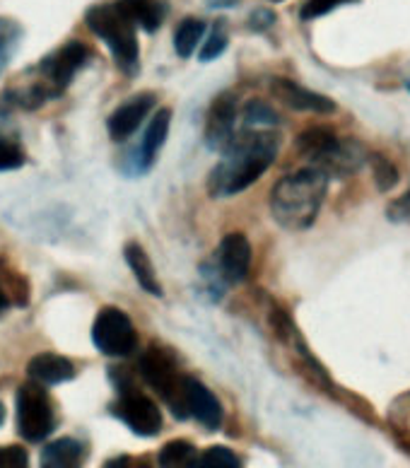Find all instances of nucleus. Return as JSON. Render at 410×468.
I'll return each instance as SVG.
<instances>
[{
    "label": "nucleus",
    "instance_id": "obj_11",
    "mask_svg": "<svg viewBox=\"0 0 410 468\" xmlns=\"http://www.w3.org/2000/svg\"><path fill=\"white\" fill-rule=\"evenodd\" d=\"M270 92H273L276 100L288 104L289 109H297V112H314V114H333L336 112L333 100L319 92H311V90L302 88V85H297L288 78H273L270 80Z\"/></svg>",
    "mask_w": 410,
    "mask_h": 468
},
{
    "label": "nucleus",
    "instance_id": "obj_30",
    "mask_svg": "<svg viewBox=\"0 0 410 468\" xmlns=\"http://www.w3.org/2000/svg\"><path fill=\"white\" fill-rule=\"evenodd\" d=\"M0 468H29L27 452L17 444L0 449Z\"/></svg>",
    "mask_w": 410,
    "mask_h": 468
},
{
    "label": "nucleus",
    "instance_id": "obj_24",
    "mask_svg": "<svg viewBox=\"0 0 410 468\" xmlns=\"http://www.w3.org/2000/svg\"><path fill=\"white\" fill-rule=\"evenodd\" d=\"M278 114L261 100H254L244 109V123L249 128H273L278 126Z\"/></svg>",
    "mask_w": 410,
    "mask_h": 468
},
{
    "label": "nucleus",
    "instance_id": "obj_5",
    "mask_svg": "<svg viewBox=\"0 0 410 468\" xmlns=\"http://www.w3.org/2000/svg\"><path fill=\"white\" fill-rule=\"evenodd\" d=\"M54 406L44 387L37 381L22 384L17 388V432L27 441H41L54 432Z\"/></svg>",
    "mask_w": 410,
    "mask_h": 468
},
{
    "label": "nucleus",
    "instance_id": "obj_14",
    "mask_svg": "<svg viewBox=\"0 0 410 468\" xmlns=\"http://www.w3.org/2000/svg\"><path fill=\"white\" fill-rule=\"evenodd\" d=\"M220 268L229 282H242L251 268V244L242 232L227 234L220 244Z\"/></svg>",
    "mask_w": 410,
    "mask_h": 468
},
{
    "label": "nucleus",
    "instance_id": "obj_28",
    "mask_svg": "<svg viewBox=\"0 0 410 468\" xmlns=\"http://www.w3.org/2000/svg\"><path fill=\"white\" fill-rule=\"evenodd\" d=\"M348 3H357V0H307L302 5V20H316L321 15H329L331 10H336L341 5H348Z\"/></svg>",
    "mask_w": 410,
    "mask_h": 468
},
{
    "label": "nucleus",
    "instance_id": "obj_16",
    "mask_svg": "<svg viewBox=\"0 0 410 468\" xmlns=\"http://www.w3.org/2000/svg\"><path fill=\"white\" fill-rule=\"evenodd\" d=\"M169 123H172V112H169V109H160V112L152 116L148 131L142 135L141 150H138V160H135V169H138V172H148V169L152 167V162L157 160V153H160L164 141H167Z\"/></svg>",
    "mask_w": 410,
    "mask_h": 468
},
{
    "label": "nucleus",
    "instance_id": "obj_2",
    "mask_svg": "<svg viewBox=\"0 0 410 468\" xmlns=\"http://www.w3.org/2000/svg\"><path fill=\"white\" fill-rule=\"evenodd\" d=\"M329 191V176L316 167H304L278 181L270 191V213L280 228L300 232L314 225Z\"/></svg>",
    "mask_w": 410,
    "mask_h": 468
},
{
    "label": "nucleus",
    "instance_id": "obj_33",
    "mask_svg": "<svg viewBox=\"0 0 410 468\" xmlns=\"http://www.w3.org/2000/svg\"><path fill=\"white\" fill-rule=\"evenodd\" d=\"M7 304H10V300H7L5 292H3V288H0V312H5Z\"/></svg>",
    "mask_w": 410,
    "mask_h": 468
},
{
    "label": "nucleus",
    "instance_id": "obj_9",
    "mask_svg": "<svg viewBox=\"0 0 410 468\" xmlns=\"http://www.w3.org/2000/svg\"><path fill=\"white\" fill-rule=\"evenodd\" d=\"M182 406L186 418H195L203 428L217 430L222 425V406L217 396L203 381L194 377H184Z\"/></svg>",
    "mask_w": 410,
    "mask_h": 468
},
{
    "label": "nucleus",
    "instance_id": "obj_21",
    "mask_svg": "<svg viewBox=\"0 0 410 468\" xmlns=\"http://www.w3.org/2000/svg\"><path fill=\"white\" fill-rule=\"evenodd\" d=\"M195 459V449L186 440H172L160 449V468H189Z\"/></svg>",
    "mask_w": 410,
    "mask_h": 468
},
{
    "label": "nucleus",
    "instance_id": "obj_31",
    "mask_svg": "<svg viewBox=\"0 0 410 468\" xmlns=\"http://www.w3.org/2000/svg\"><path fill=\"white\" fill-rule=\"evenodd\" d=\"M386 218H389L391 222H410V186L401 198L389 203V207H386Z\"/></svg>",
    "mask_w": 410,
    "mask_h": 468
},
{
    "label": "nucleus",
    "instance_id": "obj_1",
    "mask_svg": "<svg viewBox=\"0 0 410 468\" xmlns=\"http://www.w3.org/2000/svg\"><path fill=\"white\" fill-rule=\"evenodd\" d=\"M278 135L266 128H254L249 133L235 135V141L222 150V160L210 172L208 191L216 198L242 194L263 172L273 165L278 154Z\"/></svg>",
    "mask_w": 410,
    "mask_h": 468
},
{
    "label": "nucleus",
    "instance_id": "obj_17",
    "mask_svg": "<svg viewBox=\"0 0 410 468\" xmlns=\"http://www.w3.org/2000/svg\"><path fill=\"white\" fill-rule=\"evenodd\" d=\"M85 462V447L73 437H61L51 441L41 452L39 468H82Z\"/></svg>",
    "mask_w": 410,
    "mask_h": 468
},
{
    "label": "nucleus",
    "instance_id": "obj_35",
    "mask_svg": "<svg viewBox=\"0 0 410 468\" xmlns=\"http://www.w3.org/2000/svg\"><path fill=\"white\" fill-rule=\"evenodd\" d=\"M273 3H280V0H273Z\"/></svg>",
    "mask_w": 410,
    "mask_h": 468
},
{
    "label": "nucleus",
    "instance_id": "obj_20",
    "mask_svg": "<svg viewBox=\"0 0 410 468\" xmlns=\"http://www.w3.org/2000/svg\"><path fill=\"white\" fill-rule=\"evenodd\" d=\"M203 32H205V25H203L201 20H195V17H186V20H184L174 32L176 54L182 56V58H189V56L195 51V47L201 44Z\"/></svg>",
    "mask_w": 410,
    "mask_h": 468
},
{
    "label": "nucleus",
    "instance_id": "obj_32",
    "mask_svg": "<svg viewBox=\"0 0 410 468\" xmlns=\"http://www.w3.org/2000/svg\"><path fill=\"white\" fill-rule=\"evenodd\" d=\"M104 468H150L142 459H133V456H119L111 462L104 463Z\"/></svg>",
    "mask_w": 410,
    "mask_h": 468
},
{
    "label": "nucleus",
    "instance_id": "obj_10",
    "mask_svg": "<svg viewBox=\"0 0 410 468\" xmlns=\"http://www.w3.org/2000/svg\"><path fill=\"white\" fill-rule=\"evenodd\" d=\"M88 47L80 44V41H70L63 48H58L56 54H51L41 63V73L47 75L44 85L54 88V94L63 92L68 88V82L73 80L75 73L82 68V63L88 60Z\"/></svg>",
    "mask_w": 410,
    "mask_h": 468
},
{
    "label": "nucleus",
    "instance_id": "obj_19",
    "mask_svg": "<svg viewBox=\"0 0 410 468\" xmlns=\"http://www.w3.org/2000/svg\"><path fill=\"white\" fill-rule=\"evenodd\" d=\"M123 256H126V263L131 266V271H133L138 285H141L145 292L162 297V285L160 281H157L155 266L150 261V256L145 254V249H142L138 241H128L126 249H123Z\"/></svg>",
    "mask_w": 410,
    "mask_h": 468
},
{
    "label": "nucleus",
    "instance_id": "obj_26",
    "mask_svg": "<svg viewBox=\"0 0 410 468\" xmlns=\"http://www.w3.org/2000/svg\"><path fill=\"white\" fill-rule=\"evenodd\" d=\"M25 165V150L13 138L0 133V172L20 169Z\"/></svg>",
    "mask_w": 410,
    "mask_h": 468
},
{
    "label": "nucleus",
    "instance_id": "obj_4",
    "mask_svg": "<svg viewBox=\"0 0 410 468\" xmlns=\"http://www.w3.org/2000/svg\"><path fill=\"white\" fill-rule=\"evenodd\" d=\"M88 27L104 39L111 56H114L116 66L121 68L126 75H133L138 70V60H141V51H138V37H135V25L128 20L126 15L111 5H95L88 10Z\"/></svg>",
    "mask_w": 410,
    "mask_h": 468
},
{
    "label": "nucleus",
    "instance_id": "obj_6",
    "mask_svg": "<svg viewBox=\"0 0 410 468\" xmlns=\"http://www.w3.org/2000/svg\"><path fill=\"white\" fill-rule=\"evenodd\" d=\"M141 375L142 379L148 381L150 387L155 388L157 394L167 401L172 413L184 420V418H186L182 406L184 375H179L174 357H172L169 353H164L162 348H157V346H152V348H148L145 353H142Z\"/></svg>",
    "mask_w": 410,
    "mask_h": 468
},
{
    "label": "nucleus",
    "instance_id": "obj_23",
    "mask_svg": "<svg viewBox=\"0 0 410 468\" xmlns=\"http://www.w3.org/2000/svg\"><path fill=\"white\" fill-rule=\"evenodd\" d=\"M0 268H3V275H0V288H3L7 300L15 302V304H27L29 302L27 281H25L20 273H13V271H10L3 261H0Z\"/></svg>",
    "mask_w": 410,
    "mask_h": 468
},
{
    "label": "nucleus",
    "instance_id": "obj_29",
    "mask_svg": "<svg viewBox=\"0 0 410 468\" xmlns=\"http://www.w3.org/2000/svg\"><path fill=\"white\" fill-rule=\"evenodd\" d=\"M225 48H227V32H225V29H222V27H216V32L210 34L208 41L203 44L198 58H201L203 63H208V60L217 58V56H220L222 51H225Z\"/></svg>",
    "mask_w": 410,
    "mask_h": 468
},
{
    "label": "nucleus",
    "instance_id": "obj_7",
    "mask_svg": "<svg viewBox=\"0 0 410 468\" xmlns=\"http://www.w3.org/2000/svg\"><path fill=\"white\" fill-rule=\"evenodd\" d=\"M92 343L109 357H126L135 350V328L126 312L119 307H104L92 326Z\"/></svg>",
    "mask_w": 410,
    "mask_h": 468
},
{
    "label": "nucleus",
    "instance_id": "obj_27",
    "mask_svg": "<svg viewBox=\"0 0 410 468\" xmlns=\"http://www.w3.org/2000/svg\"><path fill=\"white\" fill-rule=\"evenodd\" d=\"M20 37V29L17 25L10 20H0V70L5 68L7 58L13 56V48H15V41Z\"/></svg>",
    "mask_w": 410,
    "mask_h": 468
},
{
    "label": "nucleus",
    "instance_id": "obj_13",
    "mask_svg": "<svg viewBox=\"0 0 410 468\" xmlns=\"http://www.w3.org/2000/svg\"><path fill=\"white\" fill-rule=\"evenodd\" d=\"M152 104H155V94L152 92H142L131 97L126 104H121L114 114L109 116V135L116 143H123L126 138H131L142 121H145V116L150 114Z\"/></svg>",
    "mask_w": 410,
    "mask_h": 468
},
{
    "label": "nucleus",
    "instance_id": "obj_15",
    "mask_svg": "<svg viewBox=\"0 0 410 468\" xmlns=\"http://www.w3.org/2000/svg\"><path fill=\"white\" fill-rule=\"evenodd\" d=\"M27 375L41 387H51V384H63V381L73 379L75 367L73 362L63 357V355L41 353L29 360Z\"/></svg>",
    "mask_w": 410,
    "mask_h": 468
},
{
    "label": "nucleus",
    "instance_id": "obj_22",
    "mask_svg": "<svg viewBox=\"0 0 410 468\" xmlns=\"http://www.w3.org/2000/svg\"><path fill=\"white\" fill-rule=\"evenodd\" d=\"M189 468H242L239 456L227 447H210L201 454H195Z\"/></svg>",
    "mask_w": 410,
    "mask_h": 468
},
{
    "label": "nucleus",
    "instance_id": "obj_12",
    "mask_svg": "<svg viewBox=\"0 0 410 468\" xmlns=\"http://www.w3.org/2000/svg\"><path fill=\"white\" fill-rule=\"evenodd\" d=\"M235 119L237 100L232 92H222L208 112V126H205V141L213 150H225L235 141Z\"/></svg>",
    "mask_w": 410,
    "mask_h": 468
},
{
    "label": "nucleus",
    "instance_id": "obj_8",
    "mask_svg": "<svg viewBox=\"0 0 410 468\" xmlns=\"http://www.w3.org/2000/svg\"><path fill=\"white\" fill-rule=\"evenodd\" d=\"M111 413L138 437H155L162 430V413L157 403L141 391L121 387V394L111 406Z\"/></svg>",
    "mask_w": 410,
    "mask_h": 468
},
{
    "label": "nucleus",
    "instance_id": "obj_25",
    "mask_svg": "<svg viewBox=\"0 0 410 468\" xmlns=\"http://www.w3.org/2000/svg\"><path fill=\"white\" fill-rule=\"evenodd\" d=\"M372 162V172H374V184L382 194L391 191V188L398 184V169L394 167V162L386 160L384 154H374L370 157Z\"/></svg>",
    "mask_w": 410,
    "mask_h": 468
},
{
    "label": "nucleus",
    "instance_id": "obj_3",
    "mask_svg": "<svg viewBox=\"0 0 410 468\" xmlns=\"http://www.w3.org/2000/svg\"><path fill=\"white\" fill-rule=\"evenodd\" d=\"M297 153L311 162L323 175L341 179L360 172L370 154L355 138H338L329 128H307L297 138Z\"/></svg>",
    "mask_w": 410,
    "mask_h": 468
},
{
    "label": "nucleus",
    "instance_id": "obj_34",
    "mask_svg": "<svg viewBox=\"0 0 410 468\" xmlns=\"http://www.w3.org/2000/svg\"><path fill=\"white\" fill-rule=\"evenodd\" d=\"M3 420H5V409H3V403H0V425H3Z\"/></svg>",
    "mask_w": 410,
    "mask_h": 468
},
{
    "label": "nucleus",
    "instance_id": "obj_36",
    "mask_svg": "<svg viewBox=\"0 0 410 468\" xmlns=\"http://www.w3.org/2000/svg\"><path fill=\"white\" fill-rule=\"evenodd\" d=\"M408 90H410V82H408Z\"/></svg>",
    "mask_w": 410,
    "mask_h": 468
},
{
    "label": "nucleus",
    "instance_id": "obj_18",
    "mask_svg": "<svg viewBox=\"0 0 410 468\" xmlns=\"http://www.w3.org/2000/svg\"><path fill=\"white\" fill-rule=\"evenodd\" d=\"M116 7L133 25H141L145 32H155L164 20V13H167L162 0H116Z\"/></svg>",
    "mask_w": 410,
    "mask_h": 468
}]
</instances>
